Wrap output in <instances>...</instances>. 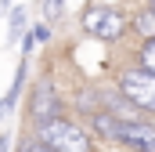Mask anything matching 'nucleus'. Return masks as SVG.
Segmentation results:
<instances>
[{"instance_id":"423d86ee","label":"nucleus","mask_w":155,"mask_h":152,"mask_svg":"<svg viewBox=\"0 0 155 152\" xmlns=\"http://www.w3.org/2000/svg\"><path fill=\"white\" fill-rule=\"evenodd\" d=\"M25 73H29V58H22V62H18V69H15V80H11L7 94L0 98V123L15 112V105H18V98H22V87H25Z\"/></svg>"},{"instance_id":"7ed1b4c3","label":"nucleus","mask_w":155,"mask_h":152,"mask_svg":"<svg viewBox=\"0 0 155 152\" xmlns=\"http://www.w3.org/2000/svg\"><path fill=\"white\" fill-rule=\"evenodd\" d=\"M119 94L137 109V112H155V73L148 69H123L119 73Z\"/></svg>"},{"instance_id":"6e6552de","label":"nucleus","mask_w":155,"mask_h":152,"mask_svg":"<svg viewBox=\"0 0 155 152\" xmlns=\"http://www.w3.org/2000/svg\"><path fill=\"white\" fill-rule=\"evenodd\" d=\"M11 40H22V33H25V7H11Z\"/></svg>"},{"instance_id":"39448f33","label":"nucleus","mask_w":155,"mask_h":152,"mask_svg":"<svg viewBox=\"0 0 155 152\" xmlns=\"http://www.w3.org/2000/svg\"><path fill=\"white\" fill-rule=\"evenodd\" d=\"M112 141L126 145L130 152H155V123H144V119H116V134Z\"/></svg>"},{"instance_id":"f257e3e1","label":"nucleus","mask_w":155,"mask_h":152,"mask_svg":"<svg viewBox=\"0 0 155 152\" xmlns=\"http://www.w3.org/2000/svg\"><path fill=\"white\" fill-rule=\"evenodd\" d=\"M33 138H36V141H43L47 149H54V152H97L94 134H90L83 123L69 119L65 112L33 123Z\"/></svg>"},{"instance_id":"ddd939ff","label":"nucleus","mask_w":155,"mask_h":152,"mask_svg":"<svg viewBox=\"0 0 155 152\" xmlns=\"http://www.w3.org/2000/svg\"><path fill=\"white\" fill-rule=\"evenodd\" d=\"M7 4H11V0H0V7H4V11H11V7H7Z\"/></svg>"},{"instance_id":"f03ea898","label":"nucleus","mask_w":155,"mask_h":152,"mask_svg":"<svg viewBox=\"0 0 155 152\" xmlns=\"http://www.w3.org/2000/svg\"><path fill=\"white\" fill-rule=\"evenodd\" d=\"M79 29L94 40H119L126 33V15L119 7H108V4H90L79 15Z\"/></svg>"},{"instance_id":"1a4fd4ad","label":"nucleus","mask_w":155,"mask_h":152,"mask_svg":"<svg viewBox=\"0 0 155 152\" xmlns=\"http://www.w3.org/2000/svg\"><path fill=\"white\" fill-rule=\"evenodd\" d=\"M134 26H137V33H141L144 40L155 36V11H148V7H144V15H137V22H134Z\"/></svg>"},{"instance_id":"4468645a","label":"nucleus","mask_w":155,"mask_h":152,"mask_svg":"<svg viewBox=\"0 0 155 152\" xmlns=\"http://www.w3.org/2000/svg\"><path fill=\"white\" fill-rule=\"evenodd\" d=\"M148 11H155V0H148Z\"/></svg>"},{"instance_id":"f8f14e48","label":"nucleus","mask_w":155,"mask_h":152,"mask_svg":"<svg viewBox=\"0 0 155 152\" xmlns=\"http://www.w3.org/2000/svg\"><path fill=\"white\" fill-rule=\"evenodd\" d=\"M33 36H36V43H47V40H51V26H47V22H36V26H33Z\"/></svg>"},{"instance_id":"9b49d317","label":"nucleus","mask_w":155,"mask_h":152,"mask_svg":"<svg viewBox=\"0 0 155 152\" xmlns=\"http://www.w3.org/2000/svg\"><path fill=\"white\" fill-rule=\"evenodd\" d=\"M18 152H54V149H47V145H43V141H36V138H22Z\"/></svg>"},{"instance_id":"20e7f679","label":"nucleus","mask_w":155,"mask_h":152,"mask_svg":"<svg viewBox=\"0 0 155 152\" xmlns=\"http://www.w3.org/2000/svg\"><path fill=\"white\" fill-rule=\"evenodd\" d=\"M25 112H29V119H33V123L65 112V102H61V94L54 91V83H51V80H36V83H33L29 102H25Z\"/></svg>"},{"instance_id":"9d476101","label":"nucleus","mask_w":155,"mask_h":152,"mask_svg":"<svg viewBox=\"0 0 155 152\" xmlns=\"http://www.w3.org/2000/svg\"><path fill=\"white\" fill-rule=\"evenodd\" d=\"M61 11H65V0H43V18L47 22H58Z\"/></svg>"},{"instance_id":"0eeeda50","label":"nucleus","mask_w":155,"mask_h":152,"mask_svg":"<svg viewBox=\"0 0 155 152\" xmlns=\"http://www.w3.org/2000/svg\"><path fill=\"white\" fill-rule=\"evenodd\" d=\"M137 65L148 69V73H155V36H148L141 47H137Z\"/></svg>"}]
</instances>
